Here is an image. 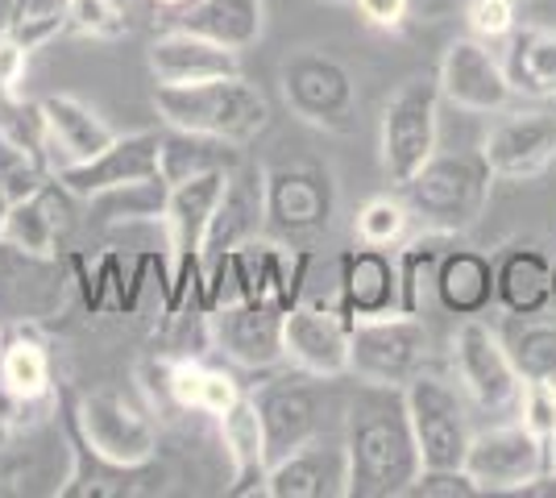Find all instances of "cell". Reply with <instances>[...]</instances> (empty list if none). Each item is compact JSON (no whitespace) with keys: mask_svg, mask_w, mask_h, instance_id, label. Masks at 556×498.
<instances>
[{"mask_svg":"<svg viewBox=\"0 0 556 498\" xmlns=\"http://www.w3.org/2000/svg\"><path fill=\"white\" fill-rule=\"evenodd\" d=\"M478 482L465 474V465H424L403 498H478Z\"/></svg>","mask_w":556,"mask_h":498,"instance_id":"cell-38","label":"cell"},{"mask_svg":"<svg viewBox=\"0 0 556 498\" xmlns=\"http://www.w3.org/2000/svg\"><path fill=\"white\" fill-rule=\"evenodd\" d=\"M232 170H212L200 179H187L179 188H166L163 200V229H166V270H163V311L184 316L191 295L200 291V258L204 238L216 216V204L229 188Z\"/></svg>","mask_w":556,"mask_h":498,"instance_id":"cell-4","label":"cell"},{"mask_svg":"<svg viewBox=\"0 0 556 498\" xmlns=\"http://www.w3.org/2000/svg\"><path fill=\"white\" fill-rule=\"evenodd\" d=\"M254 407L262 416L270 461H278V457H287V452H295L300 445L320 436V391L312 382H262L254 391Z\"/></svg>","mask_w":556,"mask_h":498,"instance_id":"cell-20","label":"cell"},{"mask_svg":"<svg viewBox=\"0 0 556 498\" xmlns=\"http://www.w3.org/2000/svg\"><path fill=\"white\" fill-rule=\"evenodd\" d=\"M9 22H13V0H0V34L9 29Z\"/></svg>","mask_w":556,"mask_h":498,"instance_id":"cell-48","label":"cell"},{"mask_svg":"<svg viewBox=\"0 0 556 498\" xmlns=\"http://www.w3.org/2000/svg\"><path fill=\"white\" fill-rule=\"evenodd\" d=\"M519 424L532 432L535 440L548 449L556 436V386L553 382L523 379V395H519Z\"/></svg>","mask_w":556,"mask_h":498,"instance_id":"cell-37","label":"cell"},{"mask_svg":"<svg viewBox=\"0 0 556 498\" xmlns=\"http://www.w3.org/2000/svg\"><path fill=\"white\" fill-rule=\"evenodd\" d=\"M138 382L141 391L150 395V404L163 407V411H175V357H146L138 366Z\"/></svg>","mask_w":556,"mask_h":498,"instance_id":"cell-40","label":"cell"},{"mask_svg":"<svg viewBox=\"0 0 556 498\" xmlns=\"http://www.w3.org/2000/svg\"><path fill=\"white\" fill-rule=\"evenodd\" d=\"M432 286L448 316H482L494 304V261L482 250L448 245L437 261Z\"/></svg>","mask_w":556,"mask_h":498,"instance_id":"cell-27","label":"cell"},{"mask_svg":"<svg viewBox=\"0 0 556 498\" xmlns=\"http://www.w3.org/2000/svg\"><path fill=\"white\" fill-rule=\"evenodd\" d=\"M453 366L462 391L473 399L478 411L494 420H515L519 416V395H523V374L510 357L507 341L490 329L486 320L465 316V324L453 336Z\"/></svg>","mask_w":556,"mask_h":498,"instance_id":"cell-8","label":"cell"},{"mask_svg":"<svg viewBox=\"0 0 556 498\" xmlns=\"http://www.w3.org/2000/svg\"><path fill=\"white\" fill-rule=\"evenodd\" d=\"M67 416L100 457H109L116 465H154L159 427L125 391H116V386L84 391L67 407Z\"/></svg>","mask_w":556,"mask_h":498,"instance_id":"cell-9","label":"cell"},{"mask_svg":"<svg viewBox=\"0 0 556 498\" xmlns=\"http://www.w3.org/2000/svg\"><path fill=\"white\" fill-rule=\"evenodd\" d=\"M462 465L482 495H519L548 465V449L519 420H498L469 436Z\"/></svg>","mask_w":556,"mask_h":498,"instance_id":"cell-12","label":"cell"},{"mask_svg":"<svg viewBox=\"0 0 556 498\" xmlns=\"http://www.w3.org/2000/svg\"><path fill=\"white\" fill-rule=\"evenodd\" d=\"M548 465H556V436H553V445H548Z\"/></svg>","mask_w":556,"mask_h":498,"instance_id":"cell-50","label":"cell"},{"mask_svg":"<svg viewBox=\"0 0 556 498\" xmlns=\"http://www.w3.org/2000/svg\"><path fill=\"white\" fill-rule=\"evenodd\" d=\"M9 34H13L25 50L47 47L50 38L67 34V0H13Z\"/></svg>","mask_w":556,"mask_h":498,"instance_id":"cell-35","label":"cell"},{"mask_svg":"<svg viewBox=\"0 0 556 498\" xmlns=\"http://www.w3.org/2000/svg\"><path fill=\"white\" fill-rule=\"evenodd\" d=\"M71 200L75 195L50 175L38 191L9 204L4 225H0V245L25 261H54L59 241L71 229Z\"/></svg>","mask_w":556,"mask_h":498,"instance_id":"cell-17","label":"cell"},{"mask_svg":"<svg viewBox=\"0 0 556 498\" xmlns=\"http://www.w3.org/2000/svg\"><path fill=\"white\" fill-rule=\"evenodd\" d=\"M437 138H441V84L437 75H412L394 88L378 125V158L394 188H403L437 154Z\"/></svg>","mask_w":556,"mask_h":498,"instance_id":"cell-7","label":"cell"},{"mask_svg":"<svg viewBox=\"0 0 556 498\" xmlns=\"http://www.w3.org/2000/svg\"><path fill=\"white\" fill-rule=\"evenodd\" d=\"M349 324L337 304H295L282 320V361H291L303 379H341L349 374Z\"/></svg>","mask_w":556,"mask_h":498,"instance_id":"cell-14","label":"cell"},{"mask_svg":"<svg viewBox=\"0 0 556 498\" xmlns=\"http://www.w3.org/2000/svg\"><path fill=\"white\" fill-rule=\"evenodd\" d=\"M403 407L416 432V449L424 465H462L469 449V416L462 395L437 374H424L403 386Z\"/></svg>","mask_w":556,"mask_h":498,"instance_id":"cell-11","label":"cell"},{"mask_svg":"<svg viewBox=\"0 0 556 498\" xmlns=\"http://www.w3.org/2000/svg\"><path fill=\"white\" fill-rule=\"evenodd\" d=\"M453 245L448 233H437V229H424L419 238H407L403 241V250H399V299H403V311H416L419 316V304H424V279H432L437 274V261L441 254Z\"/></svg>","mask_w":556,"mask_h":498,"instance_id":"cell-32","label":"cell"},{"mask_svg":"<svg viewBox=\"0 0 556 498\" xmlns=\"http://www.w3.org/2000/svg\"><path fill=\"white\" fill-rule=\"evenodd\" d=\"M138 4L146 9V13H150V17H159V22L175 25L187 13V9L195 4V0H138Z\"/></svg>","mask_w":556,"mask_h":498,"instance_id":"cell-45","label":"cell"},{"mask_svg":"<svg viewBox=\"0 0 556 498\" xmlns=\"http://www.w3.org/2000/svg\"><path fill=\"white\" fill-rule=\"evenodd\" d=\"M465 25H469V34L473 38H482V42H507L510 34H515V0H469L465 4Z\"/></svg>","mask_w":556,"mask_h":498,"instance_id":"cell-39","label":"cell"},{"mask_svg":"<svg viewBox=\"0 0 556 498\" xmlns=\"http://www.w3.org/2000/svg\"><path fill=\"white\" fill-rule=\"evenodd\" d=\"M9 482H13V465H9V457H4V445H0V495L9 490Z\"/></svg>","mask_w":556,"mask_h":498,"instance_id":"cell-47","label":"cell"},{"mask_svg":"<svg viewBox=\"0 0 556 498\" xmlns=\"http://www.w3.org/2000/svg\"><path fill=\"white\" fill-rule=\"evenodd\" d=\"M337 308L349 324L403 311L399 299V266L387 250L357 245L341 254V279H337Z\"/></svg>","mask_w":556,"mask_h":498,"instance_id":"cell-22","label":"cell"},{"mask_svg":"<svg viewBox=\"0 0 556 498\" xmlns=\"http://www.w3.org/2000/svg\"><path fill=\"white\" fill-rule=\"evenodd\" d=\"M146 63H150L159 84H204V79H220V75H241L237 50L208 42V38L191 34L184 25L163 29L150 42Z\"/></svg>","mask_w":556,"mask_h":498,"instance_id":"cell-23","label":"cell"},{"mask_svg":"<svg viewBox=\"0 0 556 498\" xmlns=\"http://www.w3.org/2000/svg\"><path fill=\"white\" fill-rule=\"evenodd\" d=\"M0 336H4V332H0Z\"/></svg>","mask_w":556,"mask_h":498,"instance_id":"cell-53","label":"cell"},{"mask_svg":"<svg viewBox=\"0 0 556 498\" xmlns=\"http://www.w3.org/2000/svg\"><path fill=\"white\" fill-rule=\"evenodd\" d=\"M159 138L163 133H154V129L116 133L100 154L54 170V179L75 200H104L113 191H134L141 183H154L159 179Z\"/></svg>","mask_w":556,"mask_h":498,"instance_id":"cell-13","label":"cell"},{"mask_svg":"<svg viewBox=\"0 0 556 498\" xmlns=\"http://www.w3.org/2000/svg\"><path fill=\"white\" fill-rule=\"evenodd\" d=\"M282 100L303 125L345 138L357 129V84L337 54L316 47L291 50L278 67Z\"/></svg>","mask_w":556,"mask_h":498,"instance_id":"cell-5","label":"cell"},{"mask_svg":"<svg viewBox=\"0 0 556 498\" xmlns=\"http://www.w3.org/2000/svg\"><path fill=\"white\" fill-rule=\"evenodd\" d=\"M25 63H29V50L4 29V34H0V104H4V100H17L22 79H25Z\"/></svg>","mask_w":556,"mask_h":498,"instance_id":"cell-41","label":"cell"},{"mask_svg":"<svg viewBox=\"0 0 556 498\" xmlns=\"http://www.w3.org/2000/svg\"><path fill=\"white\" fill-rule=\"evenodd\" d=\"M494 304L510 316H540L553 304V258L535 245H507L494 261Z\"/></svg>","mask_w":556,"mask_h":498,"instance_id":"cell-26","label":"cell"},{"mask_svg":"<svg viewBox=\"0 0 556 498\" xmlns=\"http://www.w3.org/2000/svg\"><path fill=\"white\" fill-rule=\"evenodd\" d=\"M0 382L13 386L29 404H50L54 395V366L42 332L34 324H13L0 336Z\"/></svg>","mask_w":556,"mask_h":498,"instance_id":"cell-29","label":"cell"},{"mask_svg":"<svg viewBox=\"0 0 556 498\" xmlns=\"http://www.w3.org/2000/svg\"><path fill=\"white\" fill-rule=\"evenodd\" d=\"M38 108H42V125H47L50 170L84 163V158L100 154L116 138L113 129L104 125V117L96 108H88L79 95H67V92L47 95V100H38Z\"/></svg>","mask_w":556,"mask_h":498,"instance_id":"cell-24","label":"cell"},{"mask_svg":"<svg viewBox=\"0 0 556 498\" xmlns=\"http://www.w3.org/2000/svg\"><path fill=\"white\" fill-rule=\"evenodd\" d=\"M519 495H528V498H556V465H544L540 474L519 490Z\"/></svg>","mask_w":556,"mask_h":498,"instance_id":"cell-46","label":"cell"},{"mask_svg":"<svg viewBox=\"0 0 556 498\" xmlns=\"http://www.w3.org/2000/svg\"><path fill=\"white\" fill-rule=\"evenodd\" d=\"M216 424H220V445H225V457H229L232 470L229 495H262L266 474H270V452H266V432H262V416H257L254 407V395H241L225 416H216Z\"/></svg>","mask_w":556,"mask_h":498,"instance_id":"cell-25","label":"cell"},{"mask_svg":"<svg viewBox=\"0 0 556 498\" xmlns=\"http://www.w3.org/2000/svg\"><path fill=\"white\" fill-rule=\"evenodd\" d=\"M349 498H403L424 470L403 391L370 386L349 407Z\"/></svg>","mask_w":556,"mask_h":498,"instance_id":"cell-1","label":"cell"},{"mask_svg":"<svg viewBox=\"0 0 556 498\" xmlns=\"http://www.w3.org/2000/svg\"><path fill=\"white\" fill-rule=\"evenodd\" d=\"M67 34L92 38V42H116L129 34L125 4L121 0H67Z\"/></svg>","mask_w":556,"mask_h":498,"instance_id":"cell-36","label":"cell"},{"mask_svg":"<svg viewBox=\"0 0 556 498\" xmlns=\"http://www.w3.org/2000/svg\"><path fill=\"white\" fill-rule=\"evenodd\" d=\"M428 354V332L416 311H391L353 324L349 345V374L370 386H394L403 391L419 374Z\"/></svg>","mask_w":556,"mask_h":498,"instance_id":"cell-10","label":"cell"},{"mask_svg":"<svg viewBox=\"0 0 556 498\" xmlns=\"http://www.w3.org/2000/svg\"><path fill=\"white\" fill-rule=\"evenodd\" d=\"M498 59L515 95L556 100V25H515Z\"/></svg>","mask_w":556,"mask_h":498,"instance_id":"cell-28","label":"cell"},{"mask_svg":"<svg viewBox=\"0 0 556 498\" xmlns=\"http://www.w3.org/2000/svg\"><path fill=\"white\" fill-rule=\"evenodd\" d=\"M9 204H13V200H9V191H4V183H0V225H4V213H9Z\"/></svg>","mask_w":556,"mask_h":498,"instance_id":"cell-49","label":"cell"},{"mask_svg":"<svg viewBox=\"0 0 556 498\" xmlns=\"http://www.w3.org/2000/svg\"><path fill=\"white\" fill-rule=\"evenodd\" d=\"M0 250H4V245H0Z\"/></svg>","mask_w":556,"mask_h":498,"instance_id":"cell-54","label":"cell"},{"mask_svg":"<svg viewBox=\"0 0 556 498\" xmlns=\"http://www.w3.org/2000/svg\"><path fill=\"white\" fill-rule=\"evenodd\" d=\"M266 498H349V452L345 445L307 440L295 452L270 461L262 486Z\"/></svg>","mask_w":556,"mask_h":498,"instance_id":"cell-21","label":"cell"},{"mask_svg":"<svg viewBox=\"0 0 556 498\" xmlns=\"http://www.w3.org/2000/svg\"><path fill=\"white\" fill-rule=\"evenodd\" d=\"M553 304H556V261H553Z\"/></svg>","mask_w":556,"mask_h":498,"instance_id":"cell-51","label":"cell"},{"mask_svg":"<svg viewBox=\"0 0 556 498\" xmlns=\"http://www.w3.org/2000/svg\"><path fill=\"white\" fill-rule=\"evenodd\" d=\"M337 4H353V0H337Z\"/></svg>","mask_w":556,"mask_h":498,"instance_id":"cell-52","label":"cell"},{"mask_svg":"<svg viewBox=\"0 0 556 498\" xmlns=\"http://www.w3.org/2000/svg\"><path fill=\"white\" fill-rule=\"evenodd\" d=\"M63 427H67L71 470L54 486V498H138L163 490L159 486L163 477L154 465H116L84 440V432L71 424V416H63Z\"/></svg>","mask_w":556,"mask_h":498,"instance_id":"cell-19","label":"cell"},{"mask_svg":"<svg viewBox=\"0 0 556 498\" xmlns=\"http://www.w3.org/2000/svg\"><path fill=\"white\" fill-rule=\"evenodd\" d=\"M462 4L465 0H412V13L424 17V22H444V17H453Z\"/></svg>","mask_w":556,"mask_h":498,"instance_id":"cell-44","label":"cell"},{"mask_svg":"<svg viewBox=\"0 0 556 498\" xmlns=\"http://www.w3.org/2000/svg\"><path fill=\"white\" fill-rule=\"evenodd\" d=\"M282 320H287V308L278 304L232 299L208 311L212 345L241 370H270L282 361Z\"/></svg>","mask_w":556,"mask_h":498,"instance_id":"cell-16","label":"cell"},{"mask_svg":"<svg viewBox=\"0 0 556 498\" xmlns=\"http://www.w3.org/2000/svg\"><path fill=\"white\" fill-rule=\"evenodd\" d=\"M175 25L241 54L254 47L266 29V0H195Z\"/></svg>","mask_w":556,"mask_h":498,"instance_id":"cell-30","label":"cell"},{"mask_svg":"<svg viewBox=\"0 0 556 498\" xmlns=\"http://www.w3.org/2000/svg\"><path fill=\"white\" fill-rule=\"evenodd\" d=\"M412 229V208L403 204V195H374L366 200L357 216H353V233L357 245H374V250H394L407 241Z\"/></svg>","mask_w":556,"mask_h":498,"instance_id":"cell-33","label":"cell"},{"mask_svg":"<svg viewBox=\"0 0 556 498\" xmlns=\"http://www.w3.org/2000/svg\"><path fill=\"white\" fill-rule=\"evenodd\" d=\"M482 158L494 179L528 183L556 163V117L553 113H510L482 142Z\"/></svg>","mask_w":556,"mask_h":498,"instance_id":"cell-18","label":"cell"},{"mask_svg":"<svg viewBox=\"0 0 556 498\" xmlns=\"http://www.w3.org/2000/svg\"><path fill=\"white\" fill-rule=\"evenodd\" d=\"M494 170L478 154H432L416 175L399 188L403 204L412 208V220L437 233H469L490 204Z\"/></svg>","mask_w":556,"mask_h":498,"instance_id":"cell-3","label":"cell"},{"mask_svg":"<svg viewBox=\"0 0 556 498\" xmlns=\"http://www.w3.org/2000/svg\"><path fill=\"white\" fill-rule=\"evenodd\" d=\"M353 9L362 13V22L374 29H403L412 17V0H353Z\"/></svg>","mask_w":556,"mask_h":498,"instance_id":"cell-42","label":"cell"},{"mask_svg":"<svg viewBox=\"0 0 556 498\" xmlns=\"http://www.w3.org/2000/svg\"><path fill=\"white\" fill-rule=\"evenodd\" d=\"M241 166V145L200 138L187 129H170L159 138V179L166 188H179L187 179H200L212 170H237Z\"/></svg>","mask_w":556,"mask_h":498,"instance_id":"cell-31","label":"cell"},{"mask_svg":"<svg viewBox=\"0 0 556 498\" xmlns=\"http://www.w3.org/2000/svg\"><path fill=\"white\" fill-rule=\"evenodd\" d=\"M437 84H441L444 104H453L462 113H503L515 100V88L503 72V59L490 50V42L473 38V34L453 38L444 47Z\"/></svg>","mask_w":556,"mask_h":498,"instance_id":"cell-15","label":"cell"},{"mask_svg":"<svg viewBox=\"0 0 556 498\" xmlns=\"http://www.w3.org/2000/svg\"><path fill=\"white\" fill-rule=\"evenodd\" d=\"M38 404H29V399H22L13 386H4L0 382V445H9L17 432L25 427V416L34 411Z\"/></svg>","mask_w":556,"mask_h":498,"instance_id":"cell-43","label":"cell"},{"mask_svg":"<svg viewBox=\"0 0 556 498\" xmlns=\"http://www.w3.org/2000/svg\"><path fill=\"white\" fill-rule=\"evenodd\" d=\"M337 213V188L325 166L282 163L262 170V233L300 245L328 233Z\"/></svg>","mask_w":556,"mask_h":498,"instance_id":"cell-6","label":"cell"},{"mask_svg":"<svg viewBox=\"0 0 556 498\" xmlns=\"http://www.w3.org/2000/svg\"><path fill=\"white\" fill-rule=\"evenodd\" d=\"M154 108L170 129L232 145H250L270 125V104L245 75H220L204 84H159Z\"/></svg>","mask_w":556,"mask_h":498,"instance_id":"cell-2","label":"cell"},{"mask_svg":"<svg viewBox=\"0 0 556 498\" xmlns=\"http://www.w3.org/2000/svg\"><path fill=\"white\" fill-rule=\"evenodd\" d=\"M507 349L523 379L553 382L556 386V324H544V320L519 324V329L510 332Z\"/></svg>","mask_w":556,"mask_h":498,"instance_id":"cell-34","label":"cell"}]
</instances>
